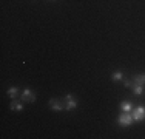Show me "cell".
I'll list each match as a JSON object with an SVG mask.
<instances>
[{
  "instance_id": "obj_2",
  "label": "cell",
  "mask_w": 145,
  "mask_h": 139,
  "mask_svg": "<svg viewBox=\"0 0 145 139\" xmlns=\"http://www.w3.org/2000/svg\"><path fill=\"white\" fill-rule=\"evenodd\" d=\"M63 102H65V110H67V111H71V110H74L76 107H77V99H76L72 94H67V96H65Z\"/></svg>"
},
{
  "instance_id": "obj_12",
  "label": "cell",
  "mask_w": 145,
  "mask_h": 139,
  "mask_svg": "<svg viewBox=\"0 0 145 139\" xmlns=\"http://www.w3.org/2000/svg\"><path fill=\"white\" fill-rule=\"evenodd\" d=\"M51 2H54V0H51Z\"/></svg>"
},
{
  "instance_id": "obj_7",
  "label": "cell",
  "mask_w": 145,
  "mask_h": 139,
  "mask_svg": "<svg viewBox=\"0 0 145 139\" xmlns=\"http://www.w3.org/2000/svg\"><path fill=\"white\" fill-rule=\"evenodd\" d=\"M120 110L125 111V113H131V111H133V104L131 102H122L120 104Z\"/></svg>"
},
{
  "instance_id": "obj_10",
  "label": "cell",
  "mask_w": 145,
  "mask_h": 139,
  "mask_svg": "<svg viewBox=\"0 0 145 139\" xmlns=\"http://www.w3.org/2000/svg\"><path fill=\"white\" fill-rule=\"evenodd\" d=\"M111 77H113V81H120V79L123 77V73L122 71H114Z\"/></svg>"
},
{
  "instance_id": "obj_8",
  "label": "cell",
  "mask_w": 145,
  "mask_h": 139,
  "mask_svg": "<svg viewBox=\"0 0 145 139\" xmlns=\"http://www.w3.org/2000/svg\"><path fill=\"white\" fill-rule=\"evenodd\" d=\"M8 96L11 97V99H17V96H19V88H17V87H11V88L8 90Z\"/></svg>"
},
{
  "instance_id": "obj_1",
  "label": "cell",
  "mask_w": 145,
  "mask_h": 139,
  "mask_svg": "<svg viewBox=\"0 0 145 139\" xmlns=\"http://www.w3.org/2000/svg\"><path fill=\"white\" fill-rule=\"evenodd\" d=\"M133 121H134L133 119V114H131V113H125V111L117 117V124H119L120 127H130V125L133 124Z\"/></svg>"
},
{
  "instance_id": "obj_6",
  "label": "cell",
  "mask_w": 145,
  "mask_h": 139,
  "mask_svg": "<svg viewBox=\"0 0 145 139\" xmlns=\"http://www.w3.org/2000/svg\"><path fill=\"white\" fill-rule=\"evenodd\" d=\"M133 83H137V85H142L145 87V73H142V74H137L133 77Z\"/></svg>"
},
{
  "instance_id": "obj_5",
  "label": "cell",
  "mask_w": 145,
  "mask_h": 139,
  "mask_svg": "<svg viewBox=\"0 0 145 139\" xmlns=\"http://www.w3.org/2000/svg\"><path fill=\"white\" fill-rule=\"evenodd\" d=\"M50 107H51L54 111H62V110L65 108V105H63V104H62L59 99H50Z\"/></svg>"
},
{
  "instance_id": "obj_9",
  "label": "cell",
  "mask_w": 145,
  "mask_h": 139,
  "mask_svg": "<svg viewBox=\"0 0 145 139\" xmlns=\"http://www.w3.org/2000/svg\"><path fill=\"white\" fill-rule=\"evenodd\" d=\"M11 110H17V111H22V110H23V104H20L19 100L12 99V102H11Z\"/></svg>"
},
{
  "instance_id": "obj_4",
  "label": "cell",
  "mask_w": 145,
  "mask_h": 139,
  "mask_svg": "<svg viewBox=\"0 0 145 139\" xmlns=\"http://www.w3.org/2000/svg\"><path fill=\"white\" fill-rule=\"evenodd\" d=\"M22 100L23 102H34V100H36V94H34L29 88H26V90H23V93H22Z\"/></svg>"
},
{
  "instance_id": "obj_11",
  "label": "cell",
  "mask_w": 145,
  "mask_h": 139,
  "mask_svg": "<svg viewBox=\"0 0 145 139\" xmlns=\"http://www.w3.org/2000/svg\"><path fill=\"white\" fill-rule=\"evenodd\" d=\"M123 85H125L127 88H131V85H133V82H131V81H128V79H127V81L123 82Z\"/></svg>"
},
{
  "instance_id": "obj_3",
  "label": "cell",
  "mask_w": 145,
  "mask_h": 139,
  "mask_svg": "<svg viewBox=\"0 0 145 139\" xmlns=\"http://www.w3.org/2000/svg\"><path fill=\"white\" fill-rule=\"evenodd\" d=\"M133 119L136 122H140V121L145 119V107L139 105V107H134L133 108Z\"/></svg>"
}]
</instances>
